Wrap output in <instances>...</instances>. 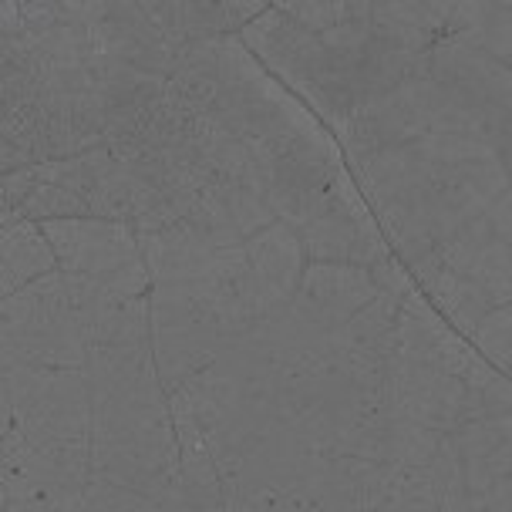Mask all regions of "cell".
Masks as SVG:
<instances>
[{
	"label": "cell",
	"mask_w": 512,
	"mask_h": 512,
	"mask_svg": "<svg viewBox=\"0 0 512 512\" xmlns=\"http://www.w3.org/2000/svg\"><path fill=\"white\" fill-rule=\"evenodd\" d=\"M469 344L502 374V378L512 381V304L496 307L492 314L482 317V324L472 331Z\"/></svg>",
	"instance_id": "cell-3"
},
{
	"label": "cell",
	"mask_w": 512,
	"mask_h": 512,
	"mask_svg": "<svg viewBox=\"0 0 512 512\" xmlns=\"http://www.w3.org/2000/svg\"><path fill=\"white\" fill-rule=\"evenodd\" d=\"M428 75L482 135L499 145L512 105V68L492 54L472 48L459 34H445L428 51Z\"/></svg>",
	"instance_id": "cell-1"
},
{
	"label": "cell",
	"mask_w": 512,
	"mask_h": 512,
	"mask_svg": "<svg viewBox=\"0 0 512 512\" xmlns=\"http://www.w3.org/2000/svg\"><path fill=\"white\" fill-rule=\"evenodd\" d=\"M448 34H459L472 48L512 64V4H452Z\"/></svg>",
	"instance_id": "cell-2"
}]
</instances>
